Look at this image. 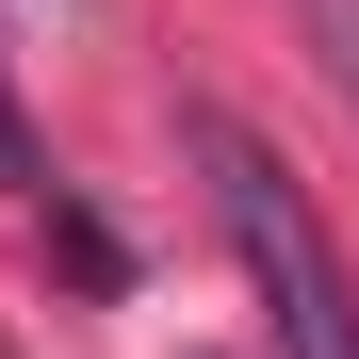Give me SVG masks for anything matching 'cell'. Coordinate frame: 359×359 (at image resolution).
Wrapping results in <instances>:
<instances>
[{
	"mask_svg": "<svg viewBox=\"0 0 359 359\" xmlns=\"http://www.w3.org/2000/svg\"><path fill=\"white\" fill-rule=\"evenodd\" d=\"M0 180H33V131H17V98H0Z\"/></svg>",
	"mask_w": 359,
	"mask_h": 359,
	"instance_id": "obj_3",
	"label": "cell"
},
{
	"mask_svg": "<svg viewBox=\"0 0 359 359\" xmlns=\"http://www.w3.org/2000/svg\"><path fill=\"white\" fill-rule=\"evenodd\" d=\"M196 163H212V212H229V245H245L262 311H278V359H359V278L327 245V212L294 196V163L245 114H196Z\"/></svg>",
	"mask_w": 359,
	"mask_h": 359,
	"instance_id": "obj_1",
	"label": "cell"
},
{
	"mask_svg": "<svg viewBox=\"0 0 359 359\" xmlns=\"http://www.w3.org/2000/svg\"><path fill=\"white\" fill-rule=\"evenodd\" d=\"M327 17V66H343V98H359V0H311Z\"/></svg>",
	"mask_w": 359,
	"mask_h": 359,
	"instance_id": "obj_2",
	"label": "cell"
}]
</instances>
